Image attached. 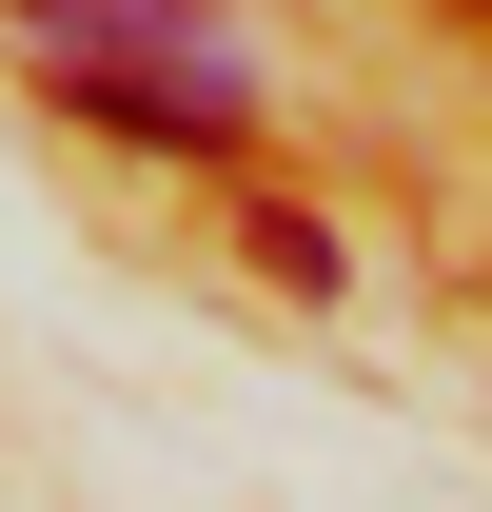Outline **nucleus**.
Here are the masks:
<instances>
[{"label": "nucleus", "mask_w": 492, "mask_h": 512, "mask_svg": "<svg viewBox=\"0 0 492 512\" xmlns=\"http://www.w3.org/2000/svg\"><path fill=\"white\" fill-rule=\"evenodd\" d=\"M119 138H256V40L217 0H20Z\"/></svg>", "instance_id": "1"}]
</instances>
